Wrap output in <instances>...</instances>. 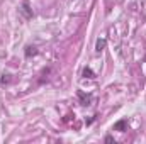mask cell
<instances>
[{"mask_svg":"<svg viewBox=\"0 0 146 144\" xmlns=\"http://www.w3.org/2000/svg\"><path fill=\"white\" fill-rule=\"evenodd\" d=\"M0 83H2V85H5V83H10V75H3V76L0 78Z\"/></svg>","mask_w":146,"mask_h":144,"instance_id":"obj_6","label":"cell"},{"mask_svg":"<svg viewBox=\"0 0 146 144\" xmlns=\"http://www.w3.org/2000/svg\"><path fill=\"white\" fill-rule=\"evenodd\" d=\"M126 126H127V120H119L117 124H114V131L124 132V131H126Z\"/></svg>","mask_w":146,"mask_h":144,"instance_id":"obj_2","label":"cell"},{"mask_svg":"<svg viewBox=\"0 0 146 144\" xmlns=\"http://www.w3.org/2000/svg\"><path fill=\"white\" fill-rule=\"evenodd\" d=\"M106 44H107V41H106V39H97V44H95V51H97V53L104 51Z\"/></svg>","mask_w":146,"mask_h":144,"instance_id":"obj_3","label":"cell"},{"mask_svg":"<svg viewBox=\"0 0 146 144\" xmlns=\"http://www.w3.org/2000/svg\"><path fill=\"white\" fill-rule=\"evenodd\" d=\"M106 143H115V141H114L112 136H107V137H106Z\"/></svg>","mask_w":146,"mask_h":144,"instance_id":"obj_7","label":"cell"},{"mask_svg":"<svg viewBox=\"0 0 146 144\" xmlns=\"http://www.w3.org/2000/svg\"><path fill=\"white\" fill-rule=\"evenodd\" d=\"M83 76H85V78H95V73L92 71L90 68H85V70H83Z\"/></svg>","mask_w":146,"mask_h":144,"instance_id":"obj_4","label":"cell"},{"mask_svg":"<svg viewBox=\"0 0 146 144\" xmlns=\"http://www.w3.org/2000/svg\"><path fill=\"white\" fill-rule=\"evenodd\" d=\"M26 49H27V51H26V56H27V58H31V54H33V56H34V54H37L36 48H31V46H29V48H26Z\"/></svg>","mask_w":146,"mask_h":144,"instance_id":"obj_5","label":"cell"},{"mask_svg":"<svg viewBox=\"0 0 146 144\" xmlns=\"http://www.w3.org/2000/svg\"><path fill=\"white\" fill-rule=\"evenodd\" d=\"M78 97H80V100H82V105H90L92 95H85L83 92H78Z\"/></svg>","mask_w":146,"mask_h":144,"instance_id":"obj_1","label":"cell"}]
</instances>
